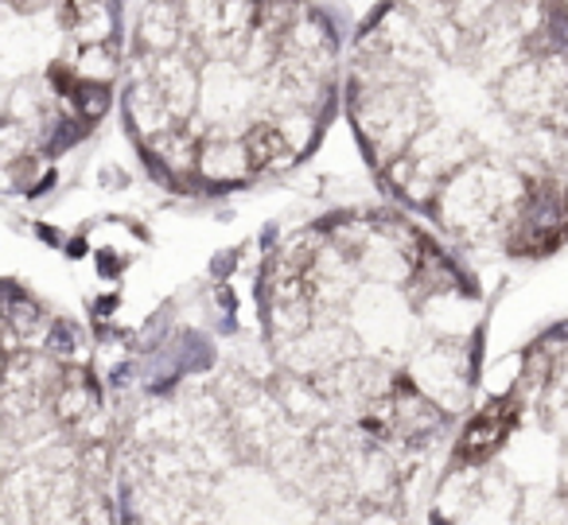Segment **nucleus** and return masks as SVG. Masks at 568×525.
Masks as SVG:
<instances>
[{"label": "nucleus", "instance_id": "1", "mask_svg": "<svg viewBox=\"0 0 568 525\" xmlns=\"http://www.w3.org/2000/svg\"><path fill=\"white\" fill-rule=\"evenodd\" d=\"M343 98L402 195H417L436 157H448L436 180L471 157L444 211L456 234L503 222L506 245H518L521 199L498 168L506 157L529 195L521 253L568 238L565 0H386L351 48Z\"/></svg>", "mask_w": 568, "mask_h": 525}, {"label": "nucleus", "instance_id": "2", "mask_svg": "<svg viewBox=\"0 0 568 525\" xmlns=\"http://www.w3.org/2000/svg\"><path fill=\"white\" fill-rule=\"evenodd\" d=\"M343 79V36L312 0H144L121 118L152 172L226 188L296 164Z\"/></svg>", "mask_w": 568, "mask_h": 525}, {"label": "nucleus", "instance_id": "3", "mask_svg": "<svg viewBox=\"0 0 568 525\" xmlns=\"http://www.w3.org/2000/svg\"><path fill=\"white\" fill-rule=\"evenodd\" d=\"M121 0H4V157H59L125 79Z\"/></svg>", "mask_w": 568, "mask_h": 525}]
</instances>
